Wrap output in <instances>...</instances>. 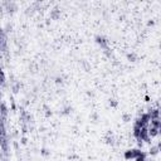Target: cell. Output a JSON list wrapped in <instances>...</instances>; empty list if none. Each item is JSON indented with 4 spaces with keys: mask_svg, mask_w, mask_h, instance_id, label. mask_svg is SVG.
<instances>
[{
    "mask_svg": "<svg viewBox=\"0 0 161 161\" xmlns=\"http://www.w3.org/2000/svg\"><path fill=\"white\" fill-rule=\"evenodd\" d=\"M0 147H1L3 154L8 157V155H9V139H8V136L0 137Z\"/></svg>",
    "mask_w": 161,
    "mask_h": 161,
    "instance_id": "obj_1",
    "label": "cell"
},
{
    "mask_svg": "<svg viewBox=\"0 0 161 161\" xmlns=\"http://www.w3.org/2000/svg\"><path fill=\"white\" fill-rule=\"evenodd\" d=\"M94 40H96V43H97L103 50L108 49V40H107L106 37H103V35H97V37L94 38Z\"/></svg>",
    "mask_w": 161,
    "mask_h": 161,
    "instance_id": "obj_2",
    "label": "cell"
},
{
    "mask_svg": "<svg viewBox=\"0 0 161 161\" xmlns=\"http://www.w3.org/2000/svg\"><path fill=\"white\" fill-rule=\"evenodd\" d=\"M8 112H9V110H8L7 105H5L4 102H1L0 103V117L5 121H7V118H8Z\"/></svg>",
    "mask_w": 161,
    "mask_h": 161,
    "instance_id": "obj_3",
    "label": "cell"
},
{
    "mask_svg": "<svg viewBox=\"0 0 161 161\" xmlns=\"http://www.w3.org/2000/svg\"><path fill=\"white\" fill-rule=\"evenodd\" d=\"M147 132H148V136H150V139H152V137L159 136V134H160V128L152 127V126H150V125H148V126H147Z\"/></svg>",
    "mask_w": 161,
    "mask_h": 161,
    "instance_id": "obj_4",
    "label": "cell"
},
{
    "mask_svg": "<svg viewBox=\"0 0 161 161\" xmlns=\"http://www.w3.org/2000/svg\"><path fill=\"white\" fill-rule=\"evenodd\" d=\"M3 5H4L5 8H7V10L9 11V13H14V11L18 9L16 4L13 3V1H5V3H3Z\"/></svg>",
    "mask_w": 161,
    "mask_h": 161,
    "instance_id": "obj_5",
    "label": "cell"
},
{
    "mask_svg": "<svg viewBox=\"0 0 161 161\" xmlns=\"http://www.w3.org/2000/svg\"><path fill=\"white\" fill-rule=\"evenodd\" d=\"M148 115H150V118L151 120H155V118H160V110L159 108H150L148 111Z\"/></svg>",
    "mask_w": 161,
    "mask_h": 161,
    "instance_id": "obj_6",
    "label": "cell"
},
{
    "mask_svg": "<svg viewBox=\"0 0 161 161\" xmlns=\"http://www.w3.org/2000/svg\"><path fill=\"white\" fill-rule=\"evenodd\" d=\"M105 140H106V142L108 145H115V137H113V135H112V132H107V135H106V137H105Z\"/></svg>",
    "mask_w": 161,
    "mask_h": 161,
    "instance_id": "obj_7",
    "label": "cell"
},
{
    "mask_svg": "<svg viewBox=\"0 0 161 161\" xmlns=\"http://www.w3.org/2000/svg\"><path fill=\"white\" fill-rule=\"evenodd\" d=\"M160 151V145H155V146H151V148L148 150V154L151 155V156H156Z\"/></svg>",
    "mask_w": 161,
    "mask_h": 161,
    "instance_id": "obj_8",
    "label": "cell"
},
{
    "mask_svg": "<svg viewBox=\"0 0 161 161\" xmlns=\"http://www.w3.org/2000/svg\"><path fill=\"white\" fill-rule=\"evenodd\" d=\"M59 15H61V10L57 9V8L50 11V19H53V20H57L59 18Z\"/></svg>",
    "mask_w": 161,
    "mask_h": 161,
    "instance_id": "obj_9",
    "label": "cell"
},
{
    "mask_svg": "<svg viewBox=\"0 0 161 161\" xmlns=\"http://www.w3.org/2000/svg\"><path fill=\"white\" fill-rule=\"evenodd\" d=\"M148 125H150V126H152V127L160 128V118H155V120H151Z\"/></svg>",
    "mask_w": 161,
    "mask_h": 161,
    "instance_id": "obj_10",
    "label": "cell"
},
{
    "mask_svg": "<svg viewBox=\"0 0 161 161\" xmlns=\"http://www.w3.org/2000/svg\"><path fill=\"white\" fill-rule=\"evenodd\" d=\"M123 157L126 159V160H131V159H134V152H132V150H127V151H125Z\"/></svg>",
    "mask_w": 161,
    "mask_h": 161,
    "instance_id": "obj_11",
    "label": "cell"
},
{
    "mask_svg": "<svg viewBox=\"0 0 161 161\" xmlns=\"http://www.w3.org/2000/svg\"><path fill=\"white\" fill-rule=\"evenodd\" d=\"M146 157H147V154L141 151V154L135 159V161H146Z\"/></svg>",
    "mask_w": 161,
    "mask_h": 161,
    "instance_id": "obj_12",
    "label": "cell"
},
{
    "mask_svg": "<svg viewBox=\"0 0 161 161\" xmlns=\"http://www.w3.org/2000/svg\"><path fill=\"white\" fill-rule=\"evenodd\" d=\"M127 61L136 62L137 61V54H136V53H128V54H127Z\"/></svg>",
    "mask_w": 161,
    "mask_h": 161,
    "instance_id": "obj_13",
    "label": "cell"
},
{
    "mask_svg": "<svg viewBox=\"0 0 161 161\" xmlns=\"http://www.w3.org/2000/svg\"><path fill=\"white\" fill-rule=\"evenodd\" d=\"M131 118H132V117H131L130 113H123V115H122V121L123 122H130Z\"/></svg>",
    "mask_w": 161,
    "mask_h": 161,
    "instance_id": "obj_14",
    "label": "cell"
},
{
    "mask_svg": "<svg viewBox=\"0 0 161 161\" xmlns=\"http://www.w3.org/2000/svg\"><path fill=\"white\" fill-rule=\"evenodd\" d=\"M132 152H134V159H136L141 154V150L140 148H132Z\"/></svg>",
    "mask_w": 161,
    "mask_h": 161,
    "instance_id": "obj_15",
    "label": "cell"
},
{
    "mask_svg": "<svg viewBox=\"0 0 161 161\" xmlns=\"http://www.w3.org/2000/svg\"><path fill=\"white\" fill-rule=\"evenodd\" d=\"M70 112H72V107H65V108H64V111L62 112V115H68V113H70Z\"/></svg>",
    "mask_w": 161,
    "mask_h": 161,
    "instance_id": "obj_16",
    "label": "cell"
},
{
    "mask_svg": "<svg viewBox=\"0 0 161 161\" xmlns=\"http://www.w3.org/2000/svg\"><path fill=\"white\" fill-rule=\"evenodd\" d=\"M19 88H20V83H15V85L13 86V92H14V93H18Z\"/></svg>",
    "mask_w": 161,
    "mask_h": 161,
    "instance_id": "obj_17",
    "label": "cell"
},
{
    "mask_svg": "<svg viewBox=\"0 0 161 161\" xmlns=\"http://www.w3.org/2000/svg\"><path fill=\"white\" fill-rule=\"evenodd\" d=\"M40 154L43 155V156H48V155H50V152L47 150V148H42V151H40Z\"/></svg>",
    "mask_w": 161,
    "mask_h": 161,
    "instance_id": "obj_18",
    "label": "cell"
},
{
    "mask_svg": "<svg viewBox=\"0 0 161 161\" xmlns=\"http://www.w3.org/2000/svg\"><path fill=\"white\" fill-rule=\"evenodd\" d=\"M22 132H23V135H25V134L28 132V127H27V125H25V123H23V127H22Z\"/></svg>",
    "mask_w": 161,
    "mask_h": 161,
    "instance_id": "obj_19",
    "label": "cell"
},
{
    "mask_svg": "<svg viewBox=\"0 0 161 161\" xmlns=\"http://www.w3.org/2000/svg\"><path fill=\"white\" fill-rule=\"evenodd\" d=\"M110 106L111 107H117V101L116 99H110Z\"/></svg>",
    "mask_w": 161,
    "mask_h": 161,
    "instance_id": "obj_20",
    "label": "cell"
},
{
    "mask_svg": "<svg viewBox=\"0 0 161 161\" xmlns=\"http://www.w3.org/2000/svg\"><path fill=\"white\" fill-rule=\"evenodd\" d=\"M20 141H22V144H23V145H25L28 140H27V137H22V140H20Z\"/></svg>",
    "mask_w": 161,
    "mask_h": 161,
    "instance_id": "obj_21",
    "label": "cell"
},
{
    "mask_svg": "<svg viewBox=\"0 0 161 161\" xmlns=\"http://www.w3.org/2000/svg\"><path fill=\"white\" fill-rule=\"evenodd\" d=\"M11 110H13V111H15V110H16V107H15V103L13 102V101H11Z\"/></svg>",
    "mask_w": 161,
    "mask_h": 161,
    "instance_id": "obj_22",
    "label": "cell"
},
{
    "mask_svg": "<svg viewBox=\"0 0 161 161\" xmlns=\"http://www.w3.org/2000/svg\"><path fill=\"white\" fill-rule=\"evenodd\" d=\"M154 24H155V22H154V20H150V22L147 23V25H148V27H151V25H154Z\"/></svg>",
    "mask_w": 161,
    "mask_h": 161,
    "instance_id": "obj_23",
    "label": "cell"
},
{
    "mask_svg": "<svg viewBox=\"0 0 161 161\" xmlns=\"http://www.w3.org/2000/svg\"><path fill=\"white\" fill-rule=\"evenodd\" d=\"M56 82H57V83H62V78H59V77H58V78L56 79Z\"/></svg>",
    "mask_w": 161,
    "mask_h": 161,
    "instance_id": "obj_24",
    "label": "cell"
},
{
    "mask_svg": "<svg viewBox=\"0 0 161 161\" xmlns=\"http://www.w3.org/2000/svg\"><path fill=\"white\" fill-rule=\"evenodd\" d=\"M3 161H10V159L9 157H4V160Z\"/></svg>",
    "mask_w": 161,
    "mask_h": 161,
    "instance_id": "obj_25",
    "label": "cell"
},
{
    "mask_svg": "<svg viewBox=\"0 0 161 161\" xmlns=\"http://www.w3.org/2000/svg\"><path fill=\"white\" fill-rule=\"evenodd\" d=\"M152 161H156V160H152Z\"/></svg>",
    "mask_w": 161,
    "mask_h": 161,
    "instance_id": "obj_26",
    "label": "cell"
}]
</instances>
